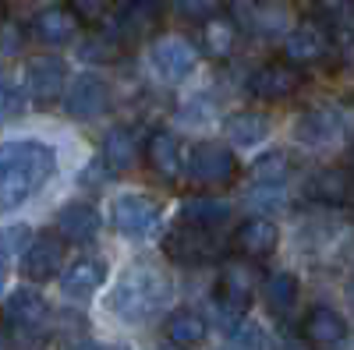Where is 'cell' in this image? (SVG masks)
<instances>
[{"label":"cell","mask_w":354,"mask_h":350,"mask_svg":"<svg viewBox=\"0 0 354 350\" xmlns=\"http://www.w3.org/2000/svg\"><path fill=\"white\" fill-rule=\"evenodd\" d=\"M277 241H280V230H277L273 220H266V216H252V220H245L238 230H234V248H238L245 258L273 255Z\"/></svg>","instance_id":"obj_20"},{"label":"cell","mask_w":354,"mask_h":350,"mask_svg":"<svg viewBox=\"0 0 354 350\" xmlns=\"http://www.w3.org/2000/svg\"><path fill=\"white\" fill-rule=\"evenodd\" d=\"M283 188L280 184H255L248 191V206L259 209V213H273V209H283Z\"/></svg>","instance_id":"obj_33"},{"label":"cell","mask_w":354,"mask_h":350,"mask_svg":"<svg viewBox=\"0 0 354 350\" xmlns=\"http://www.w3.org/2000/svg\"><path fill=\"white\" fill-rule=\"evenodd\" d=\"M64 85H68V68L61 57H36L25 68V89L39 106H50L53 99H61Z\"/></svg>","instance_id":"obj_13"},{"label":"cell","mask_w":354,"mask_h":350,"mask_svg":"<svg viewBox=\"0 0 354 350\" xmlns=\"http://www.w3.org/2000/svg\"><path fill=\"white\" fill-rule=\"evenodd\" d=\"M57 173V156L39 138H15L0 156V206L15 213Z\"/></svg>","instance_id":"obj_1"},{"label":"cell","mask_w":354,"mask_h":350,"mask_svg":"<svg viewBox=\"0 0 354 350\" xmlns=\"http://www.w3.org/2000/svg\"><path fill=\"white\" fill-rule=\"evenodd\" d=\"M223 4H230V0H177V14L188 21H209L223 11Z\"/></svg>","instance_id":"obj_31"},{"label":"cell","mask_w":354,"mask_h":350,"mask_svg":"<svg viewBox=\"0 0 354 350\" xmlns=\"http://www.w3.org/2000/svg\"><path fill=\"white\" fill-rule=\"evenodd\" d=\"M333 28L330 21H322V18H305L298 21L287 32L283 39V57L290 64H298V68H308V64H322L330 57L333 50Z\"/></svg>","instance_id":"obj_4"},{"label":"cell","mask_w":354,"mask_h":350,"mask_svg":"<svg viewBox=\"0 0 354 350\" xmlns=\"http://www.w3.org/2000/svg\"><path fill=\"white\" fill-rule=\"evenodd\" d=\"M71 8H75L85 21H96V18H103V11H106V0H71Z\"/></svg>","instance_id":"obj_38"},{"label":"cell","mask_w":354,"mask_h":350,"mask_svg":"<svg viewBox=\"0 0 354 350\" xmlns=\"http://www.w3.org/2000/svg\"><path fill=\"white\" fill-rule=\"evenodd\" d=\"M255 294V269L248 262H227L220 273V322L230 333L245 318Z\"/></svg>","instance_id":"obj_5"},{"label":"cell","mask_w":354,"mask_h":350,"mask_svg":"<svg viewBox=\"0 0 354 350\" xmlns=\"http://www.w3.org/2000/svg\"><path fill=\"white\" fill-rule=\"evenodd\" d=\"M78 350H128L124 343H100V347H78Z\"/></svg>","instance_id":"obj_41"},{"label":"cell","mask_w":354,"mask_h":350,"mask_svg":"<svg viewBox=\"0 0 354 350\" xmlns=\"http://www.w3.org/2000/svg\"><path fill=\"white\" fill-rule=\"evenodd\" d=\"M103 220L96 213V206H88V202H71L57 213V233L68 241V244H88L96 241Z\"/></svg>","instance_id":"obj_19"},{"label":"cell","mask_w":354,"mask_h":350,"mask_svg":"<svg viewBox=\"0 0 354 350\" xmlns=\"http://www.w3.org/2000/svg\"><path fill=\"white\" fill-rule=\"evenodd\" d=\"M223 135L230 145H241V149H252V145H262L270 138V117L259 110H238L227 117Z\"/></svg>","instance_id":"obj_24"},{"label":"cell","mask_w":354,"mask_h":350,"mask_svg":"<svg viewBox=\"0 0 354 350\" xmlns=\"http://www.w3.org/2000/svg\"><path fill=\"white\" fill-rule=\"evenodd\" d=\"M145 163L156 177L163 181H177L185 170V156H181V142H177L174 131L167 128H156L149 138H145Z\"/></svg>","instance_id":"obj_17"},{"label":"cell","mask_w":354,"mask_h":350,"mask_svg":"<svg viewBox=\"0 0 354 350\" xmlns=\"http://www.w3.org/2000/svg\"><path fill=\"white\" fill-rule=\"evenodd\" d=\"M82 32V14L75 8H46L32 18V36L43 46H68Z\"/></svg>","instance_id":"obj_16"},{"label":"cell","mask_w":354,"mask_h":350,"mask_svg":"<svg viewBox=\"0 0 354 350\" xmlns=\"http://www.w3.org/2000/svg\"><path fill=\"white\" fill-rule=\"evenodd\" d=\"M287 170H290V156L283 149H270L252 163V181L255 184H283Z\"/></svg>","instance_id":"obj_29"},{"label":"cell","mask_w":354,"mask_h":350,"mask_svg":"<svg viewBox=\"0 0 354 350\" xmlns=\"http://www.w3.org/2000/svg\"><path fill=\"white\" fill-rule=\"evenodd\" d=\"M106 103H110V89L100 75H78L71 89L64 93V110L75 121H93L106 110Z\"/></svg>","instance_id":"obj_14"},{"label":"cell","mask_w":354,"mask_h":350,"mask_svg":"<svg viewBox=\"0 0 354 350\" xmlns=\"http://www.w3.org/2000/svg\"><path fill=\"white\" fill-rule=\"evenodd\" d=\"M117 53H121V39L113 32L110 36H85L78 43V57L82 61H93V64H110Z\"/></svg>","instance_id":"obj_30"},{"label":"cell","mask_w":354,"mask_h":350,"mask_svg":"<svg viewBox=\"0 0 354 350\" xmlns=\"http://www.w3.org/2000/svg\"><path fill=\"white\" fill-rule=\"evenodd\" d=\"M351 170H354V145H351Z\"/></svg>","instance_id":"obj_44"},{"label":"cell","mask_w":354,"mask_h":350,"mask_svg":"<svg viewBox=\"0 0 354 350\" xmlns=\"http://www.w3.org/2000/svg\"><path fill=\"white\" fill-rule=\"evenodd\" d=\"M149 64H153V71H156L160 81L177 85V81H185V78L195 71L198 53H195V46H192L188 39L163 36V39H156L153 50H149Z\"/></svg>","instance_id":"obj_8"},{"label":"cell","mask_w":354,"mask_h":350,"mask_svg":"<svg viewBox=\"0 0 354 350\" xmlns=\"http://www.w3.org/2000/svg\"><path fill=\"white\" fill-rule=\"evenodd\" d=\"M234 11H255V0H230Z\"/></svg>","instance_id":"obj_42"},{"label":"cell","mask_w":354,"mask_h":350,"mask_svg":"<svg viewBox=\"0 0 354 350\" xmlns=\"http://www.w3.org/2000/svg\"><path fill=\"white\" fill-rule=\"evenodd\" d=\"M301 89V71L290 61H270L248 78V93L262 103H280Z\"/></svg>","instance_id":"obj_9"},{"label":"cell","mask_w":354,"mask_h":350,"mask_svg":"<svg viewBox=\"0 0 354 350\" xmlns=\"http://www.w3.org/2000/svg\"><path fill=\"white\" fill-rule=\"evenodd\" d=\"M28 244H32V233H28V226H8L4 230V262H11L15 255L21 258L28 251Z\"/></svg>","instance_id":"obj_36"},{"label":"cell","mask_w":354,"mask_h":350,"mask_svg":"<svg viewBox=\"0 0 354 350\" xmlns=\"http://www.w3.org/2000/svg\"><path fill=\"white\" fill-rule=\"evenodd\" d=\"M103 159H106V166L113 173H124V170L135 166V159H138V138L131 135V128L117 124V128H110L103 135Z\"/></svg>","instance_id":"obj_25"},{"label":"cell","mask_w":354,"mask_h":350,"mask_svg":"<svg viewBox=\"0 0 354 350\" xmlns=\"http://www.w3.org/2000/svg\"><path fill=\"white\" fill-rule=\"evenodd\" d=\"M4 318H8V333H21V336H32L43 329V322L50 318V304L39 290L32 286H18L11 290V298L4 304Z\"/></svg>","instance_id":"obj_10"},{"label":"cell","mask_w":354,"mask_h":350,"mask_svg":"<svg viewBox=\"0 0 354 350\" xmlns=\"http://www.w3.org/2000/svg\"><path fill=\"white\" fill-rule=\"evenodd\" d=\"M347 304L354 308V276H351V283H347Z\"/></svg>","instance_id":"obj_43"},{"label":"cell","mask_w":354,"mask_h":350,"mask_svg":"<svg viewBox=\"0 0 354 350\" xmlns=\"http://www.w3.org/2000/svg\"><path fill=\"white\" fill-rule=\"evenodd\" d=\"M230 347L234 350H262L266 347V336L255 322H248V318H241L238 326L230 329Z\"/></svg>","instance_id":"obj_34"},{"label":"cell","mask_w":354,"mask_h":350,"mask_svg":"<svg viewBox=\"0 0 354 350\" xmlns=\"http://www.w3.org/2000/svg\"><path fill=\"white\" fill-rule=\"evenodd\" d=\"M280 350H308V340H287Z\"/></svg>","instance_id":"obj_40"},{"label":"cell","mask_w":354,"mask_h":350,"mask_svg":"<svg viewBox=\"0 0 354 350\" xmlns=\"http://www.w3.org/2000/svg\"><path fill=\"white\" fill-rule=\"evenodd\" d=\"M344 131V117L337 110H305L298 117V124H294V142L298 145H308V149H326V145H333Z\"/></svg>","instance_id":"obj_15"},{"label":"cell","mask_w":354,"mask_h":350,"mask_svg":"<svg viewBox=\"0 0 354 350\" xmlns=\"http://www.w3.org/2000/svg\"><path fill=\"white\" fill-rule=\"evenodd\" d=\"M330 28L340 43H354V0H344L337 8V14L330 18Z\"/></svg>","instance_id":"obj_35"},{"label":"cell","mask_w":354,"mask_h":350,"mask_svg":"<svg viewBox=\"0 0 354 350\" xmlns=\"http://www.w3.org/2000/svg\"><path fill=\"white\" fill-rule=\"evenodd\" d=\"M188 177L209 188H223L238 177V156L220 142H198L188 156Z\"/></svg>","instance_id":"obj_7"},{"label":"cell","mask_w":354,"mask_h":350,"mask_svg":"<svg viewBox=\"0 0 354 350\" xmlns=\"http://www.w3.org/2000/svg\"><path fill=\"white\" fill-rule=\"evenodd\" d=\"M202 46L209 57H230L234 46L241 39V28H238V18L234 14H216L209 21H202Z\"/></svg>","instance_id":"obj_26"},{"label":"cell","mask_w":354,"mask_h":350,"mask_svg":"<svg viewBox=\"0 0 354 350\" xmlns=\"http://www.w3.org/2000/svg\"><path fill=\"white\" fill-rule=\"evenodd\" d=\"M28 106V89H18L11 78H4V89H0V110H4V121H18Z\"/></svg>","instance_id":"obj_32"},{"label":"cell","mask_w":354,"mask_h":350,"mask_svg":"<svg viewBox=\"0 0 354 350\" xmlns=\"http://www.w3.org/2000/svg\"><path fill=\"white\" fill-rule=\"evenodd\" d=\"M163 21V0H128V4L113 14V36L121 43H138L153 36Z\"/></svg>","instance_id":"obj_11"},{"label":"cell","mask_w":354,"mask_h":350,"mask_svg":"<svg viewBox=\"0 0 354 350\" xmlns=\"http://www.w3.org/2000/svg\"><path fill=\"white\" fill-rule=\"evenodd\" d=\"M21 4H36V0H21Z\"/></svg>","instance_id":"obj_45"},{"label":"cell","mask_w":354,"mask_h":350,"mask_svg":"<svg viewBox=\"0 0 354 350\" xmlns=\"http://www.w3.org/2000/svg\"><path fill=\"white\" fill-rule=\"evenodd\" d=\"M305 191H308V198L322 202V206H351L354 202V170L322 166V170L312 173Z\"/></svg>","instance_id":"obj_18"},{"label":"cell","mask_w":354,"mask_h":350,"mask_svg":"<svg viewBox=\"0 0 354 350\" xmlns=\"http://www.w3.org/2000/svg\"><path fill=\"white\" fill-rule=\"evenodd\" d=\"M18 39H21L18 21L8 18V21H4V57H15V53H18Z\"/></svg>","instance_id":"obj_39"},{"label":"cell","mask_w":354,"mask_h":350,"mask_svg":"<svg viewBox=\"0 0 354 350\" xmlns=\"http://www.w3.org/2000/svg\"><path fill=\"white\" fill-rule=\"evenodd\" d=\"M262 298L266 304H270L273 315H287L294 308V301H298V280H294L290 273H270L262 280Z\"/></svg>","instance_id":"obj_28"},{"label":"cell","mask_w":354,"mask_h":350,"mask_svg":"<svg viewBox=\"0 0 354 350\" xmlns=\"http://www.w3.org/2000/svg\"><path fill=\"white\" fill-rule=\"evenodd\" d=\"M64 237L61 233H39V237H32V244H28V251L21 255V273L32 280V283H46L53 280L57 273H61L64 266Z\"/></svg>","instance_id":"obj_12"},{"label":"cell","mask_w":354,"mask_h":350,"mask_svg":"<svg viewBox=\"0 0 354 350\" xmlns=\"http://www.w3.org/2000/svg\"><path fill=\"white\" fill-rule=\"evenodd\" d=\"M305 340L319 350H333L347 340V322H344V315L326 308V304H319L308 311L305 318Z\"/></svg>","instance_id":"obj_22"},{"label":"cell","mask_w":354,"mask_h":350,"mask_svg":"<svg viewBox=\"0 0 354 350\" xmlns=\"http://www.w3.org/2000/svg\"><path fill=\"white\" fill-rule=\"evenodd\" d=\"M174 294L170 276L163 269H156L153 262H135L121 276H117L106 308L121 318V322H149L153 315H160L167 308Z\"/></svg>","instance_id":"obj_2"},{"label":"cell","mask_w":354,"mask_h":350,"mask_svg":"<svg viewBox=\"0 0 354 350\" xmlns=\"http://www.w3.org/2000/svg\"><path fill=\"white\" fill-rule=\"evenodd\" d=\"M103 283H106V266L100 258H78V262H71V266L61 273L64 298H75V301L93 298Z\"/></svg>","instance_id":"obj_21"},{"label":"cell","mask_w":354,"mask_h":350,"mask_svg":"<svg viewBox=\"0 0 354 350\" xmlns=\"http://www.w3.org/2000/svg\"><path fill=\"white\" fill-rule=\"evenodd\" d=\"M163 251H167V258L181 262V266H192V262H205V258L216 255V237H213L209 226H198V223L181 216L167 230Z\"/></svg>","instance_id":"obj_6"},{"label":"cell","mask_w":354,"mask_h":350,"mask_svg":"<svg viewBox=\"0 0 354 350\" xmlns=\"http://www.w3.org/2000/svg\"><path fill=\"white\" fill-rule=\"evenodd\" d=\"M110 223L128 241H149L160 230V206L149 195H135V191L117 195L110 206Z\"/></svg>","instance_id":"obj_3"},{"label":"cell","mask_w":354,"mask_h":350,"mask_svg":"<svg viewBox=\"0 0 354 350\" xmlns=\"http://www.w3.org/2000/svg\"><path fill=\"white\" fill-rule=\"evenodd\" d=\"M181 216L198 223V226L216 230V226H223L230 220V206L223 198H213V195H192V198L181 202Z\"/></svg>","instance_id":"obj_27"},{"label":"cell","mask_w":354,"mask_h":350,"mask_svg":"<svg viewBox=\"0 0 354 350\" xmlns=\"http://www.w3.org/2000/svg\"><path fill=\"white\" fill-rule=\"evenodd\" d=\"M205 333H209L205 318H202L198 311H192V308L170 311L167 322H163V336H167V343L177 347V350H195V347L205 340Z\"/></svg>","instance_id":"obj_23"},{"label":"cell","mask_w":354,"mask_h":350,"mask_svg":"<svg viewBox=\"0 0 354 350\" xmlns=\"http://www.w3.org/2000/svg\"><path fill=\"white\" fill-rule=\"evenodd\" d=\"M113 177V170L106 166V159L100 156V159H93V163H88L85 166V173H82V177H78V184H85V188H100L103 181H110Z\"/></svg>","instance_id":"obj_37"}]
</instances>
